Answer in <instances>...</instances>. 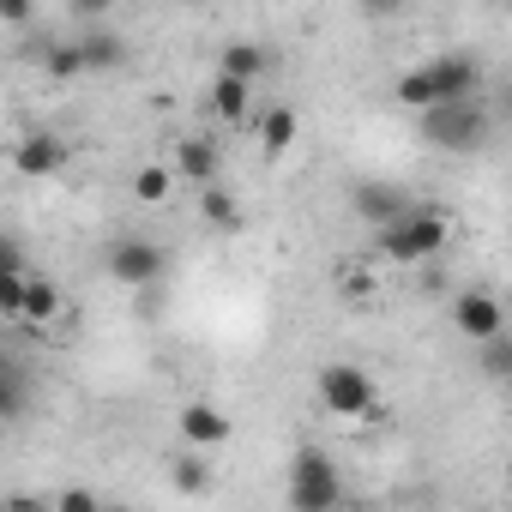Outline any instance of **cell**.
Instances as JSON below:
<instances>
[{
	"instance_id": "cell-6",
	"label": "cell",
	"mask_w": 512,
	"mask_h": 512,
	"mask_svg": "<svg viewBox=\"0 0 512 512\" xmlns=\"http://www.w3.org/2000/svg\"><path fill=\"white\" fill-rule=\"evenodd\" d=\"M482 133H488L482 103H440V109H428V115H422V139H428V145H440V151H476V145H482Z\"/></svg>"
},
{
	"instance_id": "cell-19",
	"label": "cell",
	"mask_w": 512,
	"mask_h": 512,
	"mask_svg": "<svg viewBox=\"0 0 512 512\" xmlns=\"http://www.w3.org/2000/svg\"><path fill=\"white\" fill-rule=\"evenodd\" d=\"M476 368H482L488 380H500V386H512V332H500V338H488V344H476Z\"/></svg>"
},
{
	"instance_id": "cell-20",
	"label": "cell",
	"mask_w": 512,
	"mask_h": 512,
	"mask_svg": "<svg viewBox=\"0 0 512 512\" xmlns=\"http://www.w3.org/2000/svg\"><path fill=\"white\" fill-rule=\"evenodd\" d=\"M169 476H175V488H181V494H211V464H205L199 452L175 458V470H169Z\"/></svg>"
},
{
	"instance_id": "cell-22",
	"label": "cell",
	"mask_w": 512,
	"mask_h": 512,
	"mask_svg": "<svg viewBox=\"0 0 512 512\" xmlns=\"http://www.w3.org/2000/svg\"><path fill=\"white\" fill-rule=\"evenodd\" d=\"M49 512H103V500H97L91 488H79V482H73V488H61V494H55V506H49Z\"/></svg>"
},
{
	"instance_id": "cell-26",
	"label": "cell",
	"mask_w": 512,
	"mask_h": 512,
	"mask_svg": "<svg viewBox=\"0 0 512 512\" xmlns=\"http://www.w3.org/2000/svg\"><path fill=\"white\" fill-rule=\"evenodd\" d=\"M506 476H512V452H506Z\"/></svg>"
},
{
	"instance_id": "cell-5",
	"label": "cell",
	"mask_w": 512,
	"mask_h": 512,
	"mask_svg": "<svg viewBox=\"0 0 512 512\" xmlns=\"http://www.w3.org/2000/svg\"><path fill=\"white\" fill-rule=\"evenodd\" d=\"M103 266H109V278H115L121 290H151V284L163 278V266H169V253H163L151 235H115Z\"/></svg>"
},
{
	"instance_id": "cell-2",
	"label": "cell",
	"mask_w": 512,
	"mask_h": 512,
	"mask_svg": "<svg viewBox=\"0 0 512 512\" xmlns=\"http://www.w3.org/2000/svg\"><path fill=\"white\" fill-rule=\"evenodd\" d=\"M284 500H290V512H338L344 506L338 458L326 446H296V458L284 470Z\"/></svg>"
},
{
	"instance_id": "cell-3",
	"label": "cell",
	"mask_w": 512,
	"mask_h": 512,
	"mask_svg": "<svg viewBox=\"0 0 512 512\" xmlns=\"http://www.w3.org/2000/svg\"><path fill=\"white\" fill-rule=\"evenodd\" d=\"M314 386H320V404H326L332 416H368V422L386 416V410H380V386H374V374L356 368V362H326Z\"/></svg>"
},
{
	"instance_id": "cell-4",
	"label": "cell",
	"mask_w": 512,
	"mask_h": 512,
	"mask_svg": "<svg viewBox=\"0 0 512 512\" xmlns=\"http://www.w3.org/2000/svg\"><path fill=\"white\" fill-rule=\"evenodd\" d=\"M440 247H446V217L428 211V205H416L404 223L380 229V253H386L392 266H422V260H434Z\"/></svg>"
},
{
	"instance_id": "cell-15",
	"label": "cell",
	"mask_w": 512,
	"mask_h": 512,
	"mask_svg": "<svg viewBox=\"0 0 512 512\" xmlns=\"http://www.w3.org/2000/svg\"><path fill=\"white\" fill-rule=\"evenodd\" d=\"M199 217H205L217 235H235V229L247 223L241 199H235V193H223V187H205V193H199Z\"/></svg>"
},
{
	"instance_id": "cell-21",
	"label": "cell",
	"mask_w": 512,
	"mask_h": 512,
	"mask_svg": "<svg viewBox=\"0 0 512 512\" xmlns=\"http://www.w3.org/2000/svg\"><path fill=\"white\" fill-rule=\"evenodd\" d=\"M79 73H91L85 67V49L79 43H55L49 49V79H79Z\"/></svg>"
},
{
	"instance_id": "cell-10",
	"label": "cell",
	"mask_w": 512,
	"mask_h": 512,
	"mask_svg": "<svg viewBox=\"0 0 512 512\" xmlns=\"http://www.w3.org/2000/svg\"><path fill=\"white\" fill-rule=\"evenodd\" d=\"M416 205L398 193V187H356V217L362 223H374V229H392V223H404Z\"/></svg>"
},
{
	"instance_id": "cell-1",
	"label": "cell",
	"mask_w": 512,
	"mask_h": 512,
	"mask_svg": "<svg viewBox=\"0 0 512 512\" xmlns=\"http://www.w3.org/2000/svg\"><path fill=\"white\" fill-rule=\"evenodd\" d=\"M476 85H482V67L470 55H434V61H422L398 79V103L428 115L440 103H476Z\"/></svg>"
},
{
	"instance_id": "cell-13",
	"label": "cell",
	"mask_w": 512,
	"mask_h": 512,
	"mask_svg": "<svg viewBox=\"0 0 512 512\" xmlns=\"http://www.w3.org/2000/svg\"><path fill=\"white\" fill-rule=\"evenodd\" d=\"M296 133H302V115H296L290 103H272V109L260 115V151H266V157H284V151L296 145Z\"/></svg>"
},
{
	"instance_id": "cell-12",
	"label": "cell",
	"mask_w": 512,
	"mask_h": 512,
	"mask_svg": "<svg viewBox=\"0 0 512 512\" xmlns=\"http://www.w3.org/2000/svg\"><path fill=\"white\" fill-rule=\"evenodd\" d=\"M211 115L223 121V127H247V115H253V85H241V79H211Z\"/></svg>"
},
{
	"instance_id": "cell-25",
	"label": "cell",
	"mask_w": 512,
	"mask_h": 512,
	"mask_svg": "<svg viewBox=\"0 0 512 512\" xmlns=\"http://www.w3.org/2000/svg\"><path fill=\"white\" fill-rule=\"evenodd\" d=\"M103 512H133V506H103Z\"/></svg>"
},
{
	"instance_id": "cell-17",
	"label": "cell",
	"mask_w": 512,
	"mask_h": 512,
	"mask_svg": "<svg viewBox=\"0 0 512 512\" xmlns=\"http://www.w3.org/2000/svg\"><path fill=\"white\" fill-rule=\"evenodd\" d=\"M79 49H85V67L97 73V67H121L127 61V43L115 37V31H85L79 37Z\"/></svg>"
},
{
	"instance_id": "cell-11",
	"label": "cell",
	"mask_w": 512,
	"mask_h": 512,
	"mask_svg": "<svg viewBox=\"0 0 512 512\" xmlns=\"http://www.w3.org/2000/svg\"><path fill=\"white\" fill-rule=\"evenodd\" d=\"M175 175L193 181L199 193L217 187V145L211 139H175Z\"/></svg>"
},
{
	"instance_id": "cell-23",
	"label": "cell",
	"mask_w": 512,
	"mask_h": 512,
	"mask_svg": "<svg viewBox=\"0 0 512 512\" xmlns=\"http://www.w3.org/2000/svg\"><path fill=\"white\" fill-rule=\"evenodd\" d=\"M374 290H380L374 272H344V278H338V296H344V302H368Z\"/></svg>"
},
{
	"instance_id": "cell-14",
	"label": "cell",
	"mask_w": 512,
	"mask_h": 512,
	"mask_svg": "<svg viewBox=\"0 0 512 512\" xmlns=\"http://www.w3.org/2000/svg\"><path fill=\"white\" fill-rule=\"evenodd\" d=\"M266 49L260 43H223V55H217V73L223 79H241V85H253V79H260L266 73Z\"/></svg>"
},
{
	"instance_id": "cell-16",
	"label": "cell",
	"mask_w": 512,
	"mask_h": 512,
	"mask_svg": "<svg viewBox=\"0 0 512 512\" xmlns=\"http://www.w3.org/2000/svg\"><path fill=\"white\" fill-rule=\"evenodd\" d=\"M61 320V290L49 284V278H31V296H25V326H55Z\"/></svg>"
},
{
	"instance_id": "cell-9",
	"label": "cell",
	"mask_w": 512,
	"mask_h": 512,
	"mask_svg": "<svg viewBox=\"0 0 512 512\" xmlns=\"http://www.w3.org/2000/svg\"><path fill=\"white\" fill-rule=\"evenodd\" d=\"M229 434H235V422H229L217 404H205V398L181 404V440H187L193 452H205V446H223Z\"/></svg>"
},
{
	"instance_id": "cell-8",
	"label": "cell",
	"mask_w": 512,
	"mask_h": 512,
	"mask_svg": "<svg viewBox=\"0 0 512 512\" xmlns=\"http://www.w3.org/2000/svg\"><path fill=\"white\" fill-rule=\"evenodd\" d=\"M67 163H73V145H67L61 133H31V139H19V145H13V169H19V175H31V181L61 175Z\"/></svg>"
},
{
	"instance_id": "cell-18",
	"label": "cell",
	"mask_w": 512,
	"mask_h": 512,
	"mask_svg": "<svg viewBox=\"0 0 512 512\" xmlns=\"http://www.w3.org/2000/svg\"><path fill=\"white\" fill-rule=\"evenodd\" d=\"M133 193H139L145 205H163V199L175 193V163H139V175H133Z\"/></svg>"
},
{
	"instance_id": "cell-7",
	"label": "cell",
	"mask_w": 512,
	"mask_h": 512,
	"mask_svg": "<svg viewBox=\"0 0 512 512\" xmlns=\"http://www.w3.org/2000/svg\"><path fill=\"white\" fill-rule=\"evenodd\" d=\"M452 326H458V338L488 344V338L506 332V308H500L494 290H458V302H452Z\"/></svg>"
},
{
	"instance_id": "cell-24",
	"label": "cell",
	"mask_w": 512,
	"mask_h": 512,
	"mask_svg": "<svg viewBox=\"0 0 512 512\" xmlns=\"http://www.w3.org/2000/svg\"><path fill=\"white\" fill-rule=\"evenodd\" d=\"M0 19H7V25H25V19H31V7H25V0H7V7H0Z\"/></svg>"
}]
</instances>
